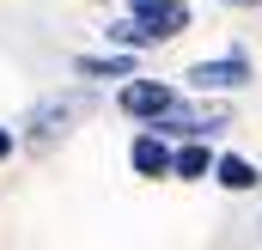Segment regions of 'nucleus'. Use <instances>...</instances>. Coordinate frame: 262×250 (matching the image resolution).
Wrapping results in <instances>:
<instances>
[{"label":"nucleus","instance_id":"4","mask_svg":"<svg viewBox=\"0 0 262 250\" xmlns=\"http://www.w3.org/2000/svg\"><path fill=\"white\" fill-rule=\"evenodd\" d=\"M177 104H183V92H177L171 79H146V73H140V79H122V86H116V110H122L128 122H140V128L165 122Z\"/></svg>","mask_w":262,"mask_h":250},{"label":"nucleus","instance_id":"11","mask_svg":"<svg viewBox=\"0 0 262 250\" xmlns=\"http://www.w3.org/2000/svg\"><path fill=\"white\" fill-rule=\"evenodd\" d=\"M18 147H25V134H18V128H6V122H0V165H6V159H12Z\"/></svg>","mask_w":262,"mask_h":250},{"label":"nucleus","instance_id":"3","mask_svg":"<svg viewBox=\"0 0 262 250\" xmlns=\"http://www.w3.org/2000/svg\"><path fill=\"white\" fill-rule=\"evenodd\" d=\"M165 140H213L220 128H232V104L226 98H183L165 122H152Z\"/></svg>","mask_w":262,"mask_h":250},{"label":"nucleus","instance_id":"5","mask_svg":"<svg viewBox=\"0 0 262 250\" xmlns=\"http://www.w3.org/2000/svg\"><path fill=\"white\" fill-rule=\"evenodd\" d=\"M128 171H134V177H146V183L171 177V171H177V147H171L159 128H140V134L128 140Z\"/></svg>","mask_w":262,"mask_h":250},{"label":"nucleus","instance_id":"1","mask_svg":"<svg viewBox=\"0 0 262 250\" xmlns=\"http://www.w3.org/2000/svg\"><path fill=\"white\" fill-rule=\"evenodd\" d=\"M92 110H98V98H92L85 86H67V92H49V98H37V104H31V116L18 122V134H25V147L49 153V147H55V140H67V134L85 122Z\"/></svg>","mask_w":262,"mask_h":250},{"label":"nucleus","instance_id":"12","mask_svg":"<svg viewBox=\"0 0 262 250\" xmlns=\"http://www.w3.org/2000/svg\"><path fill=\"white\" fill-rule=\"evenodd\" d=\"M159 6H165V0H128V18H152Z\"/></svg>","mask_w":262,"mask_h":250},{"label":"nucleus","instance_id":"2","mask_svg":"<svg viewBox=\"0 0 262 250\" xmlns=\"http://www.w3.org/2000/svg\"><path fill=\"white\" fill-rule=\"evenodd\" d=\"M256 79V67L244 49H226V55H201V61L183 67V86L195 92V98H232V92H244Z\"/></svg>","mask_w":262,"mask_h":250},{"label":"nucleus","instance_id":"7","mask_svg":"<svg viewBox=\"0 0 262 250\" xmlns=\"http://www.w3.org/2000/svg\"><path fill=\"white\" fill-rule=\"evenodd\" d=\"M213 165H220V153L207 147V140H177V183H207L213 177Z\"/></svg>","mask_w":262,"mask_h":250},{"label":"nucleus","instance_id":"10","mask_svg":"<svg viewBox=\"0 0 262 250\" xmlns=\"http://www.w3.org/2000/svg\"><path fill=\"white\" fill-rule=\"evenodd\" d=\"M104 43H110V49H128V55L159 49V43H152V31H146L140 18H110V25H104Z\"/></svg>","mask_w":262,"mask_h":250},{"label":"nucleus","instance_id":"13","mask_svg":"<svg viewBox=\"0 0 262 250\" xmlns=\"http://www.w3.org/2000/svg\"><path fill=\"white\" fill-rule=\"evenodd\" d=\"M226 6H238V12H256V6H262V0H226Z\"/></svg>","mask_w":262,"mask_h":250},{"label":"nucleus","instance_id":"8","mask_svg":"<svg viewBox=\"0 0 262 250\" xmlns=\"http://www.w3.org/2000/svg\"><path fill=\"white\" fill-rule=\"evenodd\" d=\"M213 183L226 189V195H250V189H262V171L244 159V153H220V165H213Z\"/></svg>","mask_w":262,"mask_h":250},{"label":"nucleus","instance_id":"6","mask_svg":"<svg viewBox=\"0 0 262 250\" xmlns=\"http://www.w3.org/2000/svg\"><path fill=\"white\" fill-rule=\"evenodd\" d=\"M79 79H140V55L128 49H104V55H73Z\"/></svg>","mask_w":262,"mask_h":250},{"label":"nucleus","instance_id":"9","mask_svg":"<svg viewBox=\"0 0 262 250\" xmlns=\"http://www.w3.org/2000/svg\"><path fill=\"white\" fill-rule=\"evenodd\" d=\"M140 25L152 31V43H177V37L195 25V6H189V0H165V6H159L152 18H140Z\"/></svg>","mask_w":262,"mask_h":250},{"label":"nucleus","instance_id":"14","mask_svg":"<svg viewBox=\"0 0 262 250\" xmlns=\"http://www.w3.org/2000/svg\"><path fill=\"white\" fill-rule=\"evenodd\" d=\"M79 6H110V0H79Z\"/></svg>","mask_w":262,"mask_h":250}]
</instances>
